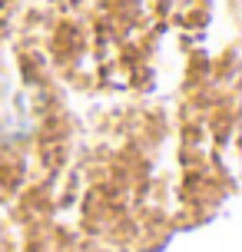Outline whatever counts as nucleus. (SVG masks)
Here are the masks:
<instances>
[{
    "instance_id": "obj_1",
    "label": "nucleus",
    "mask_w": 242,
    "mask_h": 252,
    "mask_svg": "<svg viewBox=\"0 0 242 252\" xmlns=\"http://www.w3.org/2000/svg\"><path fill=\"white\" fill-rule=\"evenodd\" d=\"M27 129V106H24V96L10 90L3 80H0V136H20Z\"/></svg>"
}]
</instances>
